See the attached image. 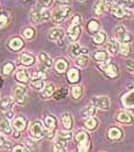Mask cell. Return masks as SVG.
<instances>
[{"label": "cell", "instance_id": "ffe728a7", "mask_svg": "<svg viewBox=\"0 0 134 152\" xmlns=\"http://www.w3.org/2000/svg\"><path fill=\"white\" fill-rule=\"evenodd\" d=\"M20 61L25 66H30V65H33V64L35 63V57L33 55H30V53L25 52V53H22L20 56Z\"/></svg>", "mask_w": 134, "mask_h": 152}, {"label": "cell", "instance_id": "d590c367", "mask_svg": "<svg viewBox=\"0 0 134 152\" xmlns=\"http://www.w3.org/2000/svg\"><path fill=\"white\" fill-rule=\"evenodd\" d=\"M45 77H46V73H45L44 71H42V70H37V71H35V72L31 75L33 80H44Z\"/></svg>", "mask_w": 134, "mask_h": 152}, {"label": "cell", "instance_id": "ac0fdd59", "mask_svg": "<svg viewBox=\"0 0 134 152\" xmlns=\"http://www.w3.org/2000/svg\"><path fill=\"white\" fill-rule=\"evenodd\" d=\"M0 131L6 134V135H9L12 132V127L9 124L8 118H6V117H1L0 118Z\"/></svg>", "mask_w": 134, "mask_h": 152}, {"label": "cell", "instance_id": "ba28073f", "mask_svg": "<svg viewBox=\"0 0 134 152\" xmlns=\"http://www.w3.org/2000/svg\"><path fill=\"white\" fill-rule=\"evenodd\" d=\"M64 36H65V33L61 28H53L52 30H50L49 33V39L50 41H53V42H57L61 44L62 39H64Z\"/></svg>", "mask_w": 134, "mask_h": 152}, {"label": "cell", "instance_id": "5b68a950", "mask_svg": "<svg viewBox=\"0 0 134 152\" xmlns=\"http://www.w3.org/2000/svg\"><path fill=\"white\" fill-rule=\"evenodd\" d=\"M114 34H116L117 39H119L120 42H128L131 39V35L128 34V31L126 30L124 26H117L114 28Z\"/></svg>", "mask_w": 134, "mask_h": 152}, {"label": "cell", "instance_id": "d4e9b609", "mask_svg": "<svg viewBox=\"0 0 134 152\" xmlns=\"http://www.w3.org/2000/svg\"><path fill=\"white\" fill-rule=\"evenodd\" d=\"M44 123H45V128H46V130L51 132L56 126H57V120L53 117V116H46L45 118H44Z\"/></svg>", "mask_w": 134, "mask_h": 152}, {"label": "cell", "instance_id": "ee69618b", "mask_svg": "<svg viewBox=\"0 0 134 152\" xmlns=\"http://www.w3.org/2000/svg\"><path fill=\"white\" fill-rule=\"evenodd\" d=\"M31 87L35 89H42L44 87V81L43 80H31L30 83Z\"/></svg>", "mask_w": 134, "mask_h": 152}, {"label": "cell", "instance_id": "6da1fadb", "mask_svg": "<svg viewBox=\"0 0 134 152\" xmlns=\"http://www.w3.org/2000/svg\"><path fill=\"white\" fill-rule=\"evenodd\" d=\"M51 18V12L48 8H41V7H35L30 12V20L34 23H42L50 20Z\"/></svg>", "mask_w": 134, "mask_h": 152}, {"label": "cell", "instance_id": "7c38bea8", "mask_svg": "<svg viewBox=\"0 0 134 152\" xmlns=\"http://www.w3.org/2000/svg\"><path fill=\"white\" fill-rule=\"evenodd\" d=\"M101 69L103 70V72L110 78H116L118 75V70L117 66L113 63H106L105 65H101Z\"/></svg>", "mask_w": 134, "mask_h": 152}, {"label": "cell", "instance_id": "d6986e66", "mask_svg": "<svg viewBox=\"0 0 134 152\" xmlns=\"http://www.w3.org/2000/svg\"><path fill=\"white\" fill-rule=\"evenodd\" d=\"M8 47L14 51H17L20 50L22 47H23V41L21 39L20 37H14L12 38L11 41H9V43H8Z\"/></svg>", "mask_w": 134, "mask_h": 152}, {"label": "cell", "instance_id": "3957f363", "mask_svg": "<svg viewBox=\"0 0 134 152\" xmlns=\"http://www.w3.org/2000/svg\"><path fill=\"white\" fill-rule=\"evenodd\" d=\"M75 140L78 142V149L79 152H87L89 149V137H88V134L85 131H78L75 134Z\"/></svg>", "mask_w": 134, "mask_h": 152}, {"label": "cell", "instance_id": "f546056e", "mask_svg": "<svg viewBox=\"0 0 134 152\" xmlns=\"http://www.w3.org/2000/svg\"><path fill=\"white\" fill-rule=\"evenodd\" d=\"M105 39H106V34L104 31H98L93 37V41L95 44H103L105 42Z\"/></svg>", "mask_w": 134, "mask_h": 152}, {"label": "cell", "instance_id": "bcb514c9", "mask_svg": "<svg viewBox=\"0 0 134 152\" xmlns=\"http://www.w3.org/2000/svg\"><path fill=\"white\" fill-rule=\"evenodd\" d=\"M7 23H8V18H7V15H5V14H0V28L6 27Z\"/></svg>", "mask_w": 134, "mask_h": 152}, {"label": "cell", "instance_id": "f1b7e54d", "mask_svg": "<svg viewBox=\"0 0 134 152\" xmlns=\"http://www.w3.org/2000/svg\"><path fill=\"white\" fill-rule=\"evenodd\" d=\"M53 94H54V86H53V85H46V86L43 87L42 96H43L44 99H49Z\"/></svg>", "mask_w": 134, "mask_h": 152}, {"label": "cell", "instance_id": "836d02e7", "mask_svg": "<svg viewBox=\"0 0 134 152\" xmlns=\"http://www.w3.org/2000/svg\"><path fill=\"white\" fill-rule=\"evenodd\" d=\"M119 51L122 52V55H125V56L130 55V52H131V44L128 42H122L119 44Z\"/></svg>", "mask_w": 134, "mask_h": 152}, {"label": "cell", "instance_id": "b9f144b4", "mask_svg": "<svg viewBox=\"0 0 134 152\" xmlns=\"http://www.w3.org/2000/svg\"><path fill=\"white\" fill-rule=\"evenodd\" d=\"M72 95L74 99H80L82 95V87L81 86H74L72 87Z\"/></svg>", "mask_w": 134, "mask_h": 152}, {"label": "cell", "instance_id": "4dcf8cb0", "mask_svg": "<svg viewBox=\"0 0 134 152\" xmlns=\"http://www.w3.org/2000/svg\"><path fill=\"white\" fill-rule=\"evenodd\" d=\"M67 78H68L70 83H78V80L80 78V73L76 69H71L67 73Z\"/></svg>", "mask_w": 134, "mask_h": 152}, {"label": "cell", "instance_id": "7402d4cb", "mask_svg": "<svg viewBox=\"0 0 134 152\" xmlns=\"http://www.w3.org/2000/svg\"><path fill=\"white\" fill-rule=\"evenodd\" d=\"M13 104H14V100H13L12 98H9V96H6V98H4V99L0 101V107H1V109H2L4 112L9 110L13 107Z\"/></svg>", "mask_w": 134, "mask_h": 152}, {"label": "cell", "instance_id": "e575fe53", "mask_svg": "<svg viewBox=\"0 0 134 152\" xmlns=\"http://www.w3.org/2000/svg\"><path fill=\"white\" fill-rule=\"evenodd\" d=\"M94 59L97 62H105L108 59V53L105 51H96L94 53Z\"/></svg>", "mask_w": 134, "mask_h": 152}, {"label": "cell", "instance_id": "d6a6232c", "mask_svg": "<svg viewBox=\"0 0 134 152\" xmlns=\"http://www.w3.org/2000/svg\"><path fill=\"white\" fill-rule=\"evenodd\" d=\"M88 61H89L88 55H79V56L76 57L75 64H76L78 66H80V67H85V65L88 64Z\"/></svg>", "mask_w": 134, "mask_h": 152}, {"label": "cell", "instance_id": "4fadbf2b", "mask_svg": "<svg viewBox=\"0 0 134 152\" xmlns=\"http://www.w3.org/2000/svg\"><path fill=\"white\" fill-rule=\"evenodd\" d=\"M67 34H68L70 38L75 42L79 38L80 34H81V25H73V23H71L70 27H68Z\"/></svg>", "mask_w": 134, "mask_h": 152}, {"label": "cell", "instance_id": "4316f807", "mask_svg": "<svg viewBox=\"0 0 134 152\" xmlns=\"http://www.w3.org/2000/svg\"><path fill=\"white\" fill-rule=\"evenodd\" d=\"M109 137L111 140H120L122 138V130L119 129V128H110L109 129Z\"/></svg>", "mask_w": 134, "mask_h": 152}, {"label": "cell", "instance_id": "f6af8a7d", "mask_svg": "<svg viewBox=\"0 0 134 152\" xmlns=\"http://www.w3.org/2000/svg\"><path fill=\"white\" fill-rule=\"evenodd\" d=\"M120 5H124V8L127 7V8H133L134 7V2L133 0H118Z\"/></svg>", "mask_w": 134, "mask_h": 152}, {"label": "cell", "instance_id": "e0dca14e", "mask_svg": "<svg viewBox=\"0 0 134 152\" xmlns=\"http://www.w3.org/2000/svg\"><path fill=\"white\" fill-rule=\"evenodd\" d=\"M25 126H27V121H25V117H22V116L15 117L14 121H13V127L17 131H22L25 128Z\"/></svg>", "mask_w": 134, "mask_h": 152}, {"label": "cell", "instance_id": "c3c4849f", "mask_svg": "<svg viewBox=\"0 0 134 152\" xmlns=\"http://www.w3.org/2000/svg\"><path fill=\"white\" fill-rule=\"evenodd\" d=\"M13 152H28L25 150L23 146H21V145H17V146H15L14 149H13Z\"/></svg>", "mask_w": 134, "mask_h": 152}, {"label": "cell", "instance_id": "9a60e30c", "mask_svg": "<svg viewBox=\"0 0 134 152\" xmlns=\"http://www.w3.org/2000/svg\"><path fill=\"white\" fill-rule=\"evenodd\" d=\"M106 50L109 51L111 55H116L119 51V43L114 38H110L106 42Z\"/></svg>", "mask_w": 134, "mask_h": 152}, {"label": "cell", "instance_id": "8fae6325", "mask_svg": "<svg viewBox=\"0 0 134 152\" xmlns=\"http://www.w3.org/2000/svg\"><path fill=\"white\" fill-rule=\"evenodd\" d=\"M111 0H97L94 5V12L97 15H102L103 13L108 10V6H110Z\"/></svg>", "mask_w": 134, "mask_h": 152}, {"label": "cell", "instance_id": "5bb4252c", "mask_svg": "<svg viewBox=\"0 0 134 152\" xmlns=\"http://www.w3.org/2000/svg\"><path fill=\"white\" fill-rule=\"evenodd\" d=\"M70 53L73 56V57H78L79 55H87L88 53V49L82 48L79 43H73L71 47H70Z\"/></svg>", "mask_w": 134, "mask_h": 152}, {"label": "cell", "instance_id": "2e32d148", "mask_svg": "<svg viewBox=\"0 0 134 152\" xmlns=\"http://www.w3.org/2000/svg\"><path fill=\"white\" fill-rule=\"evenodd\" d=\"M15 78L17 81H20L22 84H27L29 81V75H28L25 69H19L15 73Z\"/></svg>", "mask_w": 134, "mask_h": 152}, {"label": "cell", "instance_id": "f35d334b", "mask_svg": "<svg viewBox=\"0 0 134 152\" xmlns=\"http://www.w3.org/2000/svg\"><path fill=\"white\" fill-rule=\"evenodd\" d=\"M68 94V91L66 88H60L59 91H57L53 95H54V99H57V100H60V99H65L66 98V95Z\"/></svg>", "mask_w": 134, "mask_h": 152}, {"label": "cell", "instance_id": "681fc988", "mask_svg": "<svg viewBox=\"0 0 134 152\" xmlns=\"http://www.w3.org/2000/svg\"><path fill=\"white\" fill-rule=\"evenodd\" d=\"M126 65H127V67L130 69V71H132V72L134 73V62L133 61H127Z\"/></svg>", "mask_w": 134, "mask_h": 152}, {"label": "cell", "instance_id": "cb8c5ba5", "mask_svg": "<svg viewBox=\"0 0 134 152\" xmlns=\"http://www.w3.org/2000/svg\"><path fill=\"white\" fill-rule=\"evenodd\" d=\"M38 59L45 67H51L52 66V59H51V57H50L49 55L45 53V52H41L38 55Z\"/></svg>", "mask_w": 134, "mask_h": 152}, {"label": "cell", "instance_id": "f907efd6", "mask_svg": "<svg viewBox=\"0 0 134 152\" xmlns=\"http://www.w3.org/2000/svg\"><path fill=\"white\" fill-rule=\"evenodd\" d=\"M25 143H28L27 145H29V146H31V148L34 146V143H33V142H31L30 140H29V138H27V140H25Z\"/></svg>", "mask_w": 134, "mask_h": 152}, {"label": "cell", "instance_id": "484cf974", "mask_svg": "<svg viewBox=\"0 0 134 152\" xmlns=\"http://www.w3.org/2000/svg\"><path fill=\"white\" fill-rule=\"evenodd\" d=\"M67 66H68V64H67V62H66L65 59H58V61L56 62V65H54L56 71H57L58 73H64V72L67 70Z\"/></svg>", "mask_w": 134, "mask_h": 152}, {"label": "cell", "instance_id": "816d5d0a", "mask_svg": "<svg viewBox=\"0 0 134 152\" xmlns=\"http://www.w3.org/2000/svg\"><path fill=\"white\" fill-rule=\"evenodd\" d=\"M59 2H62V4H68V2H71L72 0H58Z\"/></svg>", "mask_w": 134, "mask_h": 152}, {"label": "cell", "instance_id": "83f0119b", "mask_svg": "<svg viewBox=\"0 0 134 152\" xmlns=\"http://www.w3.org/2000/svg\"><path fill=\"white\" fill-rule=\"evenodd\" d=\"M95 112H96V107L94 104H89V106H87L85 108H83L81 110V115L87 118V117H91L93 115L95 114Z\"/></svg>", "mask_w": 134, "mask_h": 152}, {"label": "cell", "instance_id": "277c9868", "mask_svg": "<svg viewBox=\"0 0 134 152\" xmlns=\"http://www.w3.org/2000/svg\"><path fill=\"white\" fill-rule=\"evenodd\" d=\"M49 131L44 128V126L42 124V122L39 121H35L31 126H30V135L35 140H41L44 135H46Z\"/></svg>", "mask_w": 134, "mask_h": 152}, {"label": "cell", "instance_id": "8992f818", "mask_svg": "<svg viewBox=\"0 0 134 152\" xmlns=\"http://www.w3.org/2000/svg\"><path fill=\"white\" fill-rule=\"evenodd\" d=\"M110 7H111V12H112V14H113L116 18L122 19V18L125 16L126 11H125V8L122 7L119 2H117V1H114V0H111V2H110Z\"/></svg>", "mask_w": 134, "mask_h": 152}, {"label": "cell", "instance_id": "7a4b0ae2", "mask_svg": "<svg viewBox=\"0 0 134 152\" xmlns=\"http://www.w3.org/2000/svg\"><path fill=\"white\" fill-rule=\"evenodd\" d=\"M71 13V7L67 5H60L58 7H56L53 10V12L51 13V18L54 25H60L61 22L68 16V14Z\"/></svg>", "mask_w": 134, "mask_h": 152}, {"label": "cell", "instance_id": "44dd1931", "mask_svg": "<svg viewBox=\"0 0 134 152\" xmlns=\"http://www.w3.org/2000/svg\"><path fill=\"white\" fill-rule=\"evenodd\" d=\"M61 122H62V126L66 130H71L72 126H73V118H72V115L66 113V114L62 115V118H61Z\"/></svg>", "mask_w": 134, "mask_h": 152}, {"label": "cell", "instance_id": "9c48e42d", "mask_svg": "<svg viewBox=\"0 0 134 152\" xmlns=\"http://www.w3.org/2000/svg\"><path fill=\"white\" fill-rule=\"evenodd\" d=\"M25 98H27V91L23 86H16L15 89H14V99H15V101L17 102V103H20V104H22V103H25Z\"/></svg>", "mask_w": 134, "mask_h": 152}, {"label": "cell", "instance_id": "7dc6e473", "mask_svg": "<svg viewBox=\"0 0 134 152\" xmlns=\"http://www.w3.org/2000/svg\"><path fill=\"white\" fill-rule=\"evenodd\" d=\"M9 146H11V144L5 140L2 136H0V148H9Z\"/></svg>", "mask_w": 134, "mask_h": 152}, {"label": "cell", "instance_id": "db71d44e", "mask_svg": "<svg viewBox=\"0 0 134 152\" xmlns=\"http://www.w3.org/2000/svg\"><path fill=\"white\" fill-rule=\"evenodd\" d=\"M80 1H85V0H80Z\"/></svg>", "mask_w": 134, "mask_h": 152}, {"label": "cell", "instance_id": "60d3db41", "mask_svg": "<svg viewBox=\"0 0 134 152\" xmlns=\"http://www.w3.org/2000/svg\"><path fill=\"white\" fill-rule=\"evenodd\" d=\"M13 70H14V64L6 63L4 65V67H2V73H4L5 76H9L13 72Z\"/></svg>", "mask_w": 134, "mask_h": 152}, {"label": "cell", "instance_id": "1f68e13d", "mask_svg": "<svg viewBox=\"0 0 134 152\" xmlns=\"http://www.w3.org/2000/svg\"><path fill=\"white\" fill-rule=\"evenodd\" d=\"M85 127L89 130H94L95 128L97 127V120L94 118L93 116L91 117H87L85 121Z\"/></svg>", "mask_w": 134, "mask_h": 152}, {"label": "cell", "instance_id": "8d00e7d4", "mask_svg": "<svg viewBox=\"0 0 134 152\" xmlns=\"http://www.w3.org/2000/svg\"><path fill=\"white\" fill-rule=\"evenodd\" d=\"M71 138H72V134L71 132H65V131H59L58 136H57V140H60L62 142H66V143Z\"/></svg>", "mask_w": 134, "mask_h": 152}, {"label": "cell", "instance_id": "7bdbcfd3", "mask_svg": "<svg viewBox=\"0 0 134 152\" xmlns=\"http://www.w3.org/2000/svg\"><path fill=\"white\" fill-rule=\"evenodd\" d=\"M53 0H38L37 1V7H41V8H48L52 5Z\"/></svg>", "mask_w": 134, "mask_h": 152}, {"label": "cell", "instance_id": "30bf717a", "mask_svg": "<svg viewBox=\"0 0 134 152\" xmlns=\"http://www.w3.org/2000/svg\"><path fill=\"white\" fill-rule=\"evenodd\" d=\"M93 104L99 109H108L110 107V100L108 96H95L93 98Z\"/></svg>", "mask_w": 134, "mask_h": 152}, {"label": "cell", "instance_id": "f5cc1de1", "mask_svg": "<svg viewBox=\"0 0 134 152\" xmlns=\"http://www.w3.org/2000/svg\"><path fill=\"white\" fill-rule=\"evenodd\" d=\"M2 84H4V80L1 79V77H0V88H1V86H2Z\"/></svg>", "mask_w": 134, "mask_h": 152}, {"label": "cell", "instance_id": "52a82bcc", "mask_svg": "<svg viewBox=\"0 0 134 152\" xmlns=\"http://www.w3.org/2000/svg\"><path fill=\"white\" fill-rule=\"evenodd\" d=\"M122 103L128 109H134V88L128 91L122 96Z\"/></svg>", "mask_w": 134, "mask_h": 152}, {"label": "cell", "instance_id": "ab89813d", "mask_svg": "<svg viewBox=\"0 0 134 152\" xmlns=\"http://www.w3.org/2000/svg\"><path fill=\"white\" fill-rule=\"evenodd\" d=\"M22 34H23V36L27 39H31V38H34V36H35V29L31 28V27H28V28H25V30H23Z\"/></svg>", "mask_w": 134, "mask_h": 152}, {"label": "cell", "instance_id": "74e56055", "mask_svg": "<svg viewBox=\"0 0 134 152\" xmlns=\"http://www.w3.org/2000/svg\"><path fill=\"white\" fill-rule=\"evenodd\" d=\"M98 29H99V23H98V21H96V20L89 21V23H88V30H89L90 33H96Z\"/></svg>", "mask_w": 134, "mask_h": 152}, {"label": "cell", "instance_id": "603a6c76", "mask_svg": "<svg viewBox=\"0 0 134 152\" xmlns=\"http://www.w3.org/2000/svg\"><path fill=\"white\" fill-rule=\"evenodd\" d=\"M132 120V115L128 112H120L117 115V121H119L120 123H131Z\"/></svg>", "mask_w": 134, "mask_h": 152}]
</instances>
